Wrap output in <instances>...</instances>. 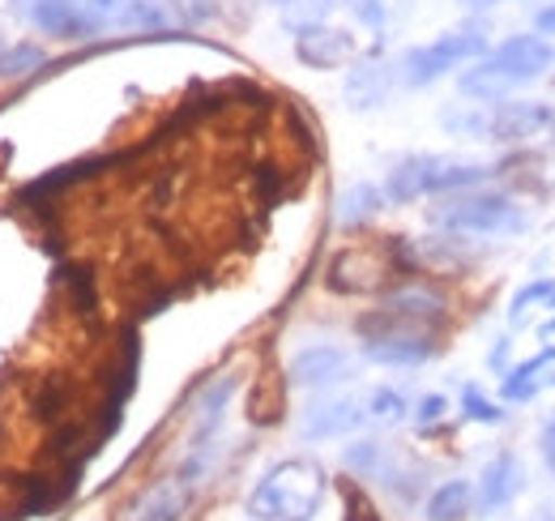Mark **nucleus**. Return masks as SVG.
I'll use <instances>...</instances> for the list:
<instances>
[{
	"instance_id": "c9c22d12",
	"label": "nucleus",
	"mask_w": 555,
	"mask_h": 521,
	"mask_svg": "<svg viewBox=\"0 0 555 521\" xmlns=\"http://www.w3.org/2000/svg\"><path fill=\"white\" fill-rule=\"evenodd\" d=\"M466 4H475V9H491V4H504V0H466Z\"/></svg>"
},
{
	"instance_id": "39448f33",
	"label": "nucleus",
	"mask_w": 555,
	"mask_h": 521,
	"mask_svg": "<svg viewBox=\"0 0 555 521\" xmlns=\"http://www.w3.org/2000/svg\"><path fill=\"white\" fill-rule=\"evenodd\" d=\"M491 176L487 163H466V158H453V154H406L389 167L385 176V201L389 205H415L423 196H444V193H462V189H475Z\"/></svg>"
},
{
	"instance_id": "a211bd4d",
	"label": "nucleus",
	"mask_w": 555,
	"mask_h": 521,
	"mask_svg": "<svg viewBox=\"0 0 555 521\" xmlns=\"http://www.w3.org/2000/svg\"><path fill=\"white\" fill-rule=\"evenodd\" d=\"M552 364H555V346H543L539 355H530V359L513 364V368L500 377V393H504V402H530V397H539V390L555 385V372H547Z\"/></svg>"
},
{
	"instance_id": "c85d7f7f",
	"label": "nucleus",
	"mask_w": 555,
	"mask_h": 521,
	"mask_svg": "<svg viewBox=\"0 0 555 521\" xmlns=\"http://www.w3.org/2000/svg\"><path fill=\"white\" fill-rule=\"evenodd\" d=\"M171 9H176V17L180 22H189V26H197V22H206L218 13V0H167Z\"/></svg>"
},
{
	"instance_id": "393cba45",
	"label": "nucleus",
	"mask_w": 555,
	"mask_h": 521,
	"mask_svg": "<svg viewBox=\"0 0 555 521\" xmlns=\"http://www.w3.org/2000/svg\"><path fill=\"white\" fill-rule=\"evenodd\" d=\"M343 461H347L359 479H380V470L389 461V449L380 441H359V445H350L347 454H343Z\"/></svg>"
},
{
	"instance_id": "f704fd0d",
	"label": "nucleus",
	"mask_w": 555,
	"mask_h": 521,
	"mask_svg": "<svg viewBox=\"0 0 555 521\" xmlns=\"http://www.w3.org/2000/svg\"><path fill=\"white\" fill-rule=\"evenodd\" d=\"M508 351H513V338H500V342H495V351H491V359H487V364H491V368H500V364H504V359H508Z\"/></svg>"
},
{
	"instance_id": "6e6552de",
	"label": "nucleus",
	"mask_w": 555,
	"mask_h": 521,
	"mask_svg": "<svg viewBox=\"0 0 555 521\" xmlns=\"http://www.w3.org/2000/svg\"><path fill=\"white\" fill-rule=\"evenodd\" d=\"M13 4L26 13L35 30L65 43L120 30V13H125V0H13Z\"/></svg>"
},
{
	"instance_id": "b1692460",
	"label": "nucleus",
	"mask_w": 555,
	"mask_h": 521,
	"mask_svg": "<svg viewBox=\"0 0 555 521\" xmlns=\"http://www.w3.org/2000/svg\"><path fill=\"white\" fill-rule=\"evenodd\" d=\"M43 48L35 43H13V48H0V81H13V77H26L35 68H43Z\"/></svg>"
},
{
	"instance_id": "cd10ccee",
	"label": "nucleus",
	"mask_w": 555,
	"mask_h": 521,
	"mask_svg": "<svg viewBox=\"0 0 555 521\" xmlns=\"http://www.w3.org/2000/svg\"><path fill=\"white\" fill-rule=\"evenodd\" d=\"M65 402H69V390H65L61 381H48V385L39 390V397H35V415H43V419H61Z\"/></svg>"
},
{
	"instance_id": "412c9836",
	"label": "nucleus",
	"mask_w": 555,
	"mask_h": 521,
	"mask_svg": "<svg viewBox=\"0 0 555 521\" xmlns=\"http://www.w3.org/2000/svg\"><path fill=\"white\" fill-rule=\"evenodd\" d=\"M363 406H367V419H372V423H402V419L411 415L406 393L393 390V385H376V390L363 397Z\"/></svg>"
},
{
	"instance_id": "473e14b6",
	"label": "nucleus",
	"mask_w": 555,
	"mask_h": 521,
	"mask_svg": "<svg viewBox=\"0 0 555 521\" xmlns=\"http://www.w3.org/2000/svg\"><path fill=\"white\" fill-rule=\"evenodd\" d=\"M539 454H543L547 470L555 474V419H547V428H543V436H539Z\"/></svg>"
},
{
	"instance_id": "6ab92c4d",
	"label": "nucleus",
	"mask_w": 555,
	"mask_h": 521,
	"mask_svg": "<svg viewBox=\"0 0 555 521\" xmlns=\"http://www.w3.org/2000/svg\"><path fill=\"white\" fill-rule=\"evenodd\" d=\"M470 513H475V483L470 479H444L423 505L427 521H466Z\"/></svg>"
},
{
	"instance_id": "f3484780",
	"label": "nucleus",
	"mask_w": 555,
	"mask_h": 521,
	"mask_svg": "<svg viewBox=\"0 0 555 521\" xmlns=\"http://www.w3.org/2000/svg\"><path fill=\"white\" fill-rule=\"evenodd\" d=\"M389 265L380 260V253H367V249H347L338 253L334 265H330V291L338 295H363V291H376L385 282Z\"/></svg>"
},
{
	"instance_id": "f8f14e48",
	"label": "nucleus",
	"mask_w": 555,
	"mask_h": 521,
	"mask_svg": "<svg viewBox=\"0 0 555 521\" xmlns=\"http://www.w3.org/2000/svg\"><path fill=\"white\" fill-rule=\"evenodd\" d=\"M354 35L343 30V26H330V22H304V26H295V56H299V65L317 68V73H325V68H343L354 61Z\"/></svg>"
},
{
	"instance_id": "9b49d317",
	"label": "nucleus",
	"mask_w": 555,
	"mask_h": 521,
	"mask_svg": "<svg viewBox=\"0 0 555 521\" xmlns=\"http://www.w3.org/2000/svg\"><path fill=\"white\" fill-rule=\"evenodd\" d=\"M189 500H193V487L180 474H167L141 487L138 496H129L112 521H180L189 513Z\"/></svg>"
},
{
	"instance_id": "a878e982",
	"label": "nucleus",
	"mask_w": 555,
	"mask_h": 521,
	"mask_svg": "<svg viewBox=\"0 0 555 521\" xmlns=\"http://www.w3.org/2000/svg\"><path fill=\"white\" fill-rule=\"evenodd\" d=\"M462 415L470 419V423H504V406H495L491 397H483V390L479 385H466L462 390Z\"/></svg>"
},
{
	"instance_id": "4be33fe9",
	"label": "nucleus",
	"mask_w": 555,
	"mask_h": 521,
	"mask_svg": "<svg viewBox=\"0 0 555 521\" xmlns=\"http://www.w3.org/2000/svg\"><path fill=\"white\" fill-rule=\"evenodd\" d=\"M552 300H555V278H530V282L508 300V321L521 326L530 308H547Z\"/></svg>"
},
{
	"instance_id": "7c9ffc66",
	"label": "nucleus",
	"mask_w": 555,
	"mask_h": 521,
	"mask_svg": "<svg viewBox=\"0 0 555 521\" xmlns=\"http://www.w3.org/2000/svg\"><path fill=\"white\" fill-rule=\"evenodd\" d=\"M343 496H347V521H380V513L372 509V500L354 487V483H347L343 487Z\"/></svg>"
},
{
	"instance_id": "4468645a",
	"label": "nucleus",
	"mask_w": 555,
	"mask_h": 521,
	"mask_svg": "<svg viewBox=\"0 0 555 521\" xmlns=\"http://www.w3.org/2000/svg\"><path fill=\"white\" fill-rule=\"evenodd\" d=\"M402 86V77H398V61L389 65V61H380V56H372V61H359V65L347 73V86H343V94H347V103L354 112H376V107H385L389 99H393V90Z\"/></svg>"
},
{
	"instance_id": "ddd939ff",
	"label": "nucleus",
	"mask_w": 555,
	"mask_h": 521,
	"mask_svg": "<svg viewBox=\"0 0 555 521\" xmlns=\"http://www.w3.org/2000/svg\"><path fill=\"white\" fill-rule=\"evenodd\" d=\"M521 492H526V466H521V457L513 454V449H500V454L483 466L479 483H475V505H479L483 513H500V509H508Z\"/></svg>"
},
{
	"instance_id": "e433bc0d",
	"label": "nucleus",
	"mask_w": 555,
	"mask_h": 521,
	"mask_svg": "<svg viewBox=\"0 0 555 521\" xmlns=\"http://www.w3.org/2000/svg\"><path fill=\"white\" fill-rule=\"evenodd\" d=\"M547 308H555V300H552V304H547Z\"/></svg>"
},
{
	"instance_id": "423d86ee",
	"label": "nucleus",
	"mask_w": 555,
	"mask_h": 521,
	"mask_svg": "<svg viewBox=\"0 0 555 521\" xmlns=\"http://www.w3.org/2000/svg\"><path fill=\"white\" fill-rule=\"evenodd\" d=\"M487 48L491 43H487L483 26L466 22V26H453V30L436 35V39H427V43L406 48L402 61H398V77H402L406 90H423V86H436L449 73H462L470 61H479Z\"/></svg>"
},
{
	"instance_id": "72a5a7b5",
	"label": "nucleus",
	"mask_w": 555,
	"mask_h": 521,
	"mask_svg": "<svg viewBox=\"0 0 555 521\" xmlns=\"http://www.w3.org/2000/svg\"><path fill=\"white\" fill-rule=\"evenodd\" d=\"M534 35H547V39L555 35V0H547V4L534 13Z\"/></svg>"
},
{
	"instance_id": "20e7f679",
	"label": "nucleus",
	"mask_w": 555,
	"mask_h": 521,
	"mask_svg": "<svg viewBox=\"0 0 555 521\" xmlns=\"http://www.w3.org/2000/svg\"><path fill=\"white\" fill-rule=\"evenodd\" d=\"M427 223L444 236H487V240H508L526 231V205L517 196L500 193V189H462V193H444L431 209Z\"/></svg>"
},
{
	"instance_id": "bb28decb",
	"label": "nucleus",
	"mask_w": 555,
	"mask_h": 521,
	"mask_svg": "<svg viewBox=\"0 0 555 521\" xmlns=\"http://www.w3.org/2000/svg\"><path fill=\"white\" fill-rule=\"evenodd\" d=\"M278 9L291 17V22H325V13L334 9V0H274Z\"/></svg>"
},
{
	"instance_id": "f03ea898",
	"label": "nucleus",
	"mask_w": 555,
	"mask_h": 521,
	"mask_svg": "<svg viewBox=\"0 0 555 521\" xmlns=\"http://www.w3.org/2000/svg\"><path fill=\"white\" fill-rule=\"evenodd\" d=\"M330 496V474L312 457H282L248 492L253 521H317Z\"/></svg>"
},
{
	"instance_id": "2eb2a0df",
	"label": "nucleus",
	"mask_w": 555,
	"mask_h": 521,
	"mask_svg": "<svg viewBox=\"0 0 555 521\" xmlns=\"http://www.w3.org/2000/svg\"><path fill=\"white\" fill-rule=\"evenodd\" d=\"M380 308L389 317H398V321H411V326H423V329H436L449 317V300L436 287H427V282H402V287L385 291L380 295Z\"/></svg>"
},
{
	"instance_id": "aec40b11",
	"label": "nucleus",
	"mask_w": 555,
	"mask_h": 521,
	"mask_svg": "<svg viewBox=\"0 0 555 521\" xmlns=\"http://www.w3.org/2000/svg\"><path fill=\"white\" fill-rule=\"evenodd\" d=\"M385 205H389V201H385V189H376V185L359 180V185H350L347 193L338 196L334 218H338V227H363V223H372Z\"/></svg>"
},
{
	"instance_id": "7ed1b4c3",
	"label": "nucleus",
	"mask_w": 555,
	"mask_h": 521,
	"mask_svg": "<svg viewBox=\"0 0 555 521\" xmlns=\"http://www.w3.org/2000/svg\"><path fill=\"white\" fill-rule=\"evenodd\" d=\"M440 125L453 137H475V141H539L555 132V107L543 99H495V103H453Z\"/></svg>"
},
{
	"instance_id": "0eeeda50",
	"label": "nucleus",
	"mask_w": 555,
	"mask_h": 521,
	"mask_svg": "<svg viewBox=\"0 0 555 521\" xmlns=\"http://www.w3.org/2000/svg\"><path fill=\"white\" fill-rule=\"evenodd\" d=\"M354 333H359V351L367 364H380V368H423L440 342L436 333L423 326H411V321H398L389 317L385 308L376 313H363L354 321Z\"/></svg>"
},
{
	"instance_id": "4c0bfd02",
	"label": "nucleus",
	"mask_w": 555,
	"mask_h": 521,
	"mask_svg": "<svg viewBox=\"0 0 555 521\" xmlns=\"http://www.w3.org/2000/svg\"><path fill=\"white\" fill-rule=\"evenodd\" d=\"M0 48H4V43H0Z\"/></svg>"
},
{
	"instance_id": "dca6fc26",
	"label": "nucleus",
	"mask_w": 555,
	"mask_h": 521,
	"mask_svg": "<svg viewBox=\"0 0 555 521\" xmlns=\"http://www.w3.org/2000/svg\"><path fill=\"white\" fill-rule=\"evenodd\" d=\"M235 390H240V377H235V372H227V377L209 381L206 390L197 393V402H193V428H189L184 449H189V445L222 441V419H227V406H231Z\"/></svg>"
},
{
	"instance_id": "1a4fd4ad",
	"label": "nucleus",
	"mask_w": 555,
	"mask_h": 521,
	"mask_svg": "<svg viewBox=\"0 0 555 521\" xmlns=\"http://www.w3.org/2000/svg\"><path fill=\"white\" fill-rule=\"evenodd\" d=\"M350 372H354V355L338 342H308L286 359V381L308 393L334 390L350 381Z\"/></svg>"
},
{
	"instance_id": "9d476101",
	"label": "nucleus",
	"mask_w": 555,
	"mask_h": 521,
	"mask_svg": "<svg viewBox=\"0 0 555 521\" xmlns=\"http://www.w3.org/2000/svg\"><path fill=\"white\" fill-rule=\"evenodd\" d=\"M363 419H367L363 397L330 393V397H317V402H308V406H304V415H299V436H304V441H334V436H350Z\"/></svg>"
},
{
	"instance_id": "2f4dec72",
	"label": "nucleus",
	"mask_w": 555,
	"mask_h": 521,
	"mask_svg": "<svg viewBox=\"0 0 555 521\" xmlns=\"http://www.w3.org/2000/svg\"><path fill=\"white\" fill-rule=\"evenodd\" d=\"M350 9H354V17L363 26H372V30L385 26V0H350Z\"/></svg>"
},
{
	"instance_id": "c756f323",
	"label": "nucleus",
	"mask_w": 555,
	"mask_h": 521,
	"mask_svg": "<svg viewBox=\"0 0 555 521\" xmlns=\"http://www.w3.org/2000/svg\"><path fill=\"white\" fill-rule=\"evenodd\" d=\"M444 410H449V397H440V393H427V397H418L415 423H418V428H431V423H440V419H444Z\"/></svg>"
},
{
	"instance_id": "5701e85b",
	"label": "nucleus",
	"mask_w": 555,
	"mask_h": 521,
	"mask_svg": "<svg viewBox=\"0 0 555 521\" xmlns=\"http://www.w3.org/2000/svg\"><path fill=\"white\" fill-rule=\"evenodd\" d=\"M167 22H171V13L163 0H125L120 30H163Z\"/></svg>"
},
{
	"instance_id": "f257e3e1",
	"label": "nucleus",
	"mask_w": 555,
	"mask_h": 521,
	"mask_svg": "<svg viewBox=\"0 0 555 521\" xmlns=\"http://www.w3.org/2000/svg\"><path fill=\"white\" fill-rule=\"evenodd\" d=\"M555 65V43L547 35H508L500 43H491L470 68L457 73V90L470 103H495L508 99L513 90L539 81Z\"/></svg>"
}]
</instances>
